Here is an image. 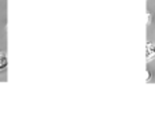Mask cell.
<instances>
[{
	"instance_id": "3957f363",
	"label": "cell",
	"mask_w": 155,
	"mask_h": 138,
	"mask_svg": "<svg viewBox=\"0 0 155 138\" xmlns=\"http://www.w3.org/2000/svg\"><path fill=\"white\" fill-rule=\"evenodd\" d=\"M150 45H151V51H153V53L155 56V44H150Z\"/></svg>"
},
{
	"instance_id": "6da1fadb",
	"label": "cell",
	"mask_w": 155,
	"mask_h": 138,
	"mask_svg": "<svg viewBox=\"0 0 155 138\" xmlns=\"http://www.w3.org/2000/svg\"><path fill=\"white\" fill-rule=\"evenodd\" d=\"M7 64H8V60H7V53L4 51L0 52V73L4 71L7 68Z\"/></svg>"
},
{
	"instance_id": "7a4b0ae2",
	"label": "cell",
	"mask_w": 155,
	"mask_h": 138,
	"mask_svg": "<svg viewBox=\"0 0 155 138\" xmlns=\"http://www.w3.org/2000/svg\"><path fill=\"white\" fill-rule=\"evenodd\" d=\"M153 59H154V53H153V51H151L150 43H148L147 44V48H146V60H147V62H151Z\"/></svg>"
}]
</instances>
